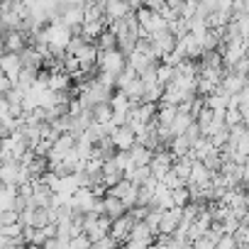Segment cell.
Returning <instances> with one entry per match:
<instances>
[{
    "mask_svg": "<svg viewBox=\"0 0 249 249\" xmlns=\"http://www.w3.org/2000/svg\"><path fill=\"white\" fill-rule=\"evenodd\" d=\"M237 103H239V107H242V110H249V86L237 95Z\"/></svg>",
    "mask_w": 249,
    "mask_h": 249,
    "instance_id": "d6a6232c",
    "label": "cell"
},
{
    "mask_svg": "<svg viewBox=\"0 0 249 249\" xmlns=\"http://www.w3.org/2000/svg\"><path fill=\"white\" fill-rule=\"evenodd\" d=\"M0 66H3V76L13 78L15 83L20 81V73H22V69H25V64H22V56H20V54H5V56H3V61H0Z\"/></svg>",
    "mask_w": 249,
    "mask_h": 249,
    "instance_id": "4fadbf2b",
    "label": "cell"
},
{
    "mask_svg": "<svg viewBox=\"0 0 249 249\" xmlns=\"http://www.w3.org/2000/svg\"><path fill=\"white\" fill-rule=\"evenodd\" d=\"M239 249H249V244H239Z\"/></svg>",
    "mask_w": 249,
    "mask_h": 249,
    "instance_id": "d590c367",
    "label": "cell"
},
{
    "mask_svg": "<svg viewBox=\"0 0 249 249\" xmlns=\"http://www.w3.org/2000/svg\"><path fill=\"white\" fill-rule=\"evenodd\" d=\"M107 193L115 196V198H120L124 205H127V210H132V208L140 205V186L132 183V181H127V178L120 181V183L112 186V188H107Z\"/></svg>",
    "mask_w": 249,
    "mask_h": 249,
    "instance_id": "3957f363",
    "label": "cell"
},
{
    "mask_svg": "<svg viewBox=\"0 0 249 249\" xmlns=\"http://www.w3.org/2000/svg\"><path fill=\"white\" fill-rule=\"evenodd\" d=\"M127 54L122 49H110V52H100V59H98V71L105 73V76H112V78H120V73L127 69Z\"/></svg>",
    "mask_w": 249,
    "mask_h": 249,
    "instance_id": "6da1fadb",
    "label": "cell"
},
{
    "mask_svg": "<svg viewBox=\"0 0 249 249\" xmlns=\"http://www.w3.org/2000/svg\"><path fill=\"white\" fill-rule=\"evenodd\" d=\"M171 198H174V205L183 208V205H188V203H191V188H188V186L174 188V191H171Z\"/></svg>",
    "mask_w": 249,
    "mask_h": 249,
    "instance_id": "d4e9b609",
    "label": "cell"
},
{
    "mask_svg": "<svg viewBox=\"0 0 249 249\" xmlns=\"http://www.w3.org/2000/svg\"><path fill=\"white\" fill-rule=\"evenodd\" d=\"M83 222H86V234L90 237V242H100L105 237H110V230H112V220L107 215H100V213H86L83 215Z\"/></svg>",
    "mask_w": 249,
    "mask_h": 249,
    "instance_id": "7a4b0ae2",
    "label": "cell"
},
{
    "mask_svg": "<svg viewBox=\"0 0 249 249\" xmlns=\"http://www.w3.org/2000/svg\"><path fill=\"white\" fill-rule=\"evenodd\" d=\"M93 117H95V122H100V124H107V130H112L115 127V107L110 105V103H100V105H95L93 107Z\"/></svg>",
    "mask_w": 249,
    "mask_h": 249,
    "instance_id": "d6986e66",
    "label": "cell"
},
{
    "mask_svg": "<svg viewBox=\"0 0 249 249\" xmlns=\"http://www.w3.org/2000/svg\"><path fill=\"white\" fill-rule=\"evenodd\" d=\"M25 222H18V225H8V227H0V237H5V239H20L25 237Z\"/></svg>",
    "mask_w": 249,
    "mask_h": 249,
    "instance_id": "cb8c5ba5",
    "label": "cell"
},
{
    "mask_svg": "<svg viewBox=\"0 0 249 249\" xmlns=\"http://www.w3.org/2000/svg\"><path fill=\"white\" fill-rule=\"evenodd\" d=\"M169 149H171V154H174L176 159H181V157H188V154L193 152V144L188 142V137H186V135H176V137H174V142L169 144Z\"/></svg>",
    "mask_w": 249,
    "mask_h": 249,
    "instance_id": "44dd1931",
    "label": "cell"
},
{
    "mask_svg": "<svg viewBox=\"0 0 249 249\" xmlns=\"http://www.w3.org/2000/svg\"><path fill=\"white\" fill-rule=\"evenodd\" d=\"M69 203L78 210V213H93L95 208H98V203H100V196H95V191L93 188H78L71 198H69Z\"/></svg>",
    "mask_w": 249,
    "mask_h": 249,
    "instance_id": "5b68a950",
    "label": "cell"
},
{
    "mask_svg": "<svg viewBox=\"0 0 249 249\" xmlns=\"http://www.w3.org/2000/svg\"><path fill=\"white\" fill-rule=\"evenodd\" d=\"M181 217H183V208H169L164 210L161 217V234H176V230L181 227Z\"/></svg>",
    "mask_w": 249,
    "mask_h": 249,
    "instance_id": "5bb4252c",
    "label": "cell"
},
{
    "mask_svg": "<svg viewBox=\"0 0 249 249\" xmlns=\"http://www.w3.org/2000/svg\"><path fill=\"white\" fill-rule=\"evenodd\" d=\"M193 164H196V159L188 154V157H181V159H176L174 161V171L188 183V178H191V171H193Z\"/></svg>",
    "mask_w": 249,
    "mask_h": 249,
    "instance_id": "603a6c76",
    "label": "cell"
},
{
    "mask_svg": "<svg viewBox=\"0 0 249 249\" xmlns=\"http://www.w3.org/2000/svg\"><path fill=\"white\" fill-rule=\"evenodd\" d=\"M130 159H132V166H152V159H154V149L144 147V144H135L130 149Z\"/></svg>",
    "mask_w": 249,
    "mask_h": 249,
    "instance_id": "ac0fdd59",
    "label": "cell"
},
{
    "mask_svg": "<svg viewBox=\"0 0 249 249\" xmlns=\"http://www.w3.org/2000/svg\"><path fill=\"white\" fill-rule=\"evenodd\" d=\"M174 161H176V157L171 154V149H157L154 152V159H152V174L161 181L174 169Z\"/></svg>",
    "mask_w": 249,
    "mask_h": 249,
    "instance_id": "ba28073f",
    "label": "cell"
},
{
    "mask_svg": "<svg viewBox=\"0 0 249 249\" xmlns=\"http://www.w3.org/2000/svg\"><path fill=\"white\" fill-rule=\"evenodd\" d=\"M22 49H27V35H25V30L5 32V54H20Z\"/></svg>",
    "mask_w": 249,
    "mask_h": 249,
    "instance_id": "2e32d148",
    "label": "cell"
},
{
    "mask_svg": "<svg viewBox=\"0 0 249 249\" xmlns=\"http://www.w3.org/2000/svg\"><path fill=\"white\" fill-rule=\"evenodd\" d=\"M18 198H20V186L3 183V191H0V208H3V210H13Z\"/></svg>",
    "mask_w": 249,
    "mask_h": 249,
    "instance_id": "ffe728a7",
    "label": "cell"
},
{
    "mask_svg": "<svg viewBox=\"0 0 249 249\" xmlns=\"http://www.w3.org/2000/svg\"><path fill=\"white\" fill-rule=\"evenodd\" d=\"M117 239H112V237H105V239H100V242H93V247L90 249H117Z\"/></svg>",
    "mask_w": 249,
    "mask_h": 249,
    "instance_id": "4dcf8cb0",
    "label": "cell"
},
{
    "mask_svg": "<svg viewBox=\"0 0 249 249\" xmlns=\"http://www.w3.org/2000/svg\"><path fill=\"white\" fill-rule=\"evenodd\" d=\"M217 249H239V242L234 234H222L217 242Z\"/></svg>",
    "mask_w": 249,
    "mask_h": 249,
    "instance_id": "f1b7e54d",
    "label": "cell"
},
{
    "mask_svg": "<svg viewBox=\"0 0 249 249\" xmlns=\"http://www.w3.org/2000/svg\"><path fill=\"white\" fill-rule=\"evenodd\" d=\"M103 208H105V215H107L110 220H117V217H122V215H127V213H130L127 205H124L120 198L110 196V193L103 198Z\"/></svg>",
    "mask_w": 249,
    "mask_h": 249,
    "instance_id": "e0dca14e",
    "label": "cell"
},
{
    "mask_svg": "<svg viewBox=\"0 0 249 249\" xmlns=\"http://www.w3.org/2000/svg\"><path fill=\"white\" fill-rule=\"evenodd\" d=\"M25 249H42V244H27Z\"/></svg>",
    "mask_w": 249,
    "mask_h": 249,
    "instance_id": "e575fe53",
    "label": "cell"
},
{
    "mask_svg": "<svg viewBox=\"0 0 249 249\" xmlns=\"http://www.w3.org/2000/svg\"><path fill=\"white\" fill-rule=\"evenodd\" d=\"M193 247H196V249H217V242H215V239H210V237L205 234V237L196 239V242H193Z\"/></svg>",
    "mask_w": 249,
    "mask_h": 249,
    "instance_id": "1f68e13d",
    "label": "cell"
},
{
    "mask_svg": "<svg viewBox=\"0 0 249 249\" xmlns=\"http://www.w3.org/2000/svg\"><path fill=\"white\" fill-rule=\"evenodd\" d=\"M135 10L130 8L127 0H105V18L107 22H117V20H124L127 15H132Z\"/></svg>",
    "mask_w": 249,
    "mask_h": 249,
    "instance_id": "9c48e42d",
    "label": "cell"
},
{
    "mask_svg": "<svg viewBox=\"0 0 249 249\" xmlns=\"http://www.w3.org/2000/svg\"><path fill=\"white\" fill-rule=\"evenodd\" d=\"M22 222L25 225H30V227H47L49 222H52V215H49V208H27L25 213H22Z\"/></svg>",
    "mask_w": 249,
    "mask_h": 249,
    "instance_id": "30bf717a",
    "label": "cell"
},
{
    "mask_svg": "<svg viewBox=\"0 0 249 249\" xmlns=\"http://www.w3.org/2000/svg\"><path fill=\"white\" fill-rule=\"evenodd\" d=\"M213 215H210V210L205 208L200 215H198V220L191 225V230H188V239L191 242H196V239H200V237H205L208 232H210V227H213Z\"/></svg>",
    "mask_w": 249,
    "mask_h": 249,
    "instance_id": "7c38bea8",
    "label": "cell"
},
{
    "mask_svg": "<svg viewBox=\"0 0 249 249\" xmlns=\"http://www.w3.org/2000/svg\"><path fill=\"white\" fill-rule=\"evenodd\" d=\"M135 217H132V213H127V215H122V217H117V220H112V230H110V237L112 239H117L120 244H124L130 237H132V230H135Z\"/></svg>",
    "mask_w": 249,
    "mask_h": 249,
    "instance_id": "52a82bcc",
    "label": "cell"
},
{
    "mask_svg": "<svg viewBox=\"0 0 249 249\" xmlns=\"http://www.w3.org/2000/svg\"><path fill=\"white\" fill-rule=\"evenodd\" d=\"M193 122H196V117H193L188 110H181V107H178V115H176V120H174V124H171V130H174V135H183Z\"/></svg>",
    "mask_w": 249,
    "mask_h": 249,
    "instance_id": "7402d4cb",
    "label": "cell"
},
{
    "mask_svg": "<svg viewBox=\"0 0 249 249\" xmlns=\"http://www.w3.org/2000/svg\"><path fill=\"white\" fill-rule=\"evenodd\" d=\"M90 247H93V242H90L88 234L73 237V239H69V244H66V249H90Z\"/></svg>",
    "mask_w": 249,
    "mask_h": 249,
    "instance_id": "83f0119b",
    "label": "cell"
},
{
    "mask_svg": "<svg viewBox=\"0 0 249 249\" xmlns=\"http://www.w3.org/2000/svg\"><path fill=\"white\" fill-rule=\"evenodd\" d=\"M210 183H213V171H210L203 161L196 159L193 171H191V178H188V186H191V188H198V186H210Z\"/></svg>",
    "mask_w": 249,
    "mask_h": 249,
    "instance_id": "9a60e30c",
    "label": "cell"
},
{
    "mask_svg": "<svg viewBox=\"0 0 249 249\" xmlns=\"http://www.w3.org/2000/svg\"><path fill=\"white\" fill-rule=\"evenodd\" d=\"M127 3H130V8H132V10H140V8H144V5H147V0H127Z\"/></svg>",
    "mask_w": 249,
    "mask_h": 249,
    "instance_id": "836d02e7",
    "label": "cell"
},
{
    "mask_svg": "<svg viewBox=\"0 0 249 249\" xmlns=\"http://www.w3.org/2000/svg\"><path fill=\"white\" fill-rule=\"evenodd\" d=\"M247 86H249V76L237 73V71H227L225 78H222V83H220V90H222L225 95H230V98H237Z\"/></svg>",
    "mask_w": 249,
    "mask_h": 249,
    "instance_id": "8992f818",
    "label": "cell"
},
{
    "mask_svg": "<svg viewBox=\"0 0 249 249\" xmlns=\"http://www.w3.org/2000/svg\"><path fill=\"white\" fill-rule=\"evenodd\" d=\"M120 181H124V169L117 164V159L103 161V183H105L107 188H112V186H117Z\"/></svg>",
    "mask_w": 249,
    "mask_h": 249,
    "instance_id": "8fae6325",
    "label": "cell"
},
{
    "mask_svg": "<svg viewBox=\"0 0 249 249\" xmlns=\"http://www.w3.org/2000/svg\"><path fill=\"white\" fill-rule=\"evenodd\" d=\"M110 140H112V144L117 147V152H130V149L140 142L137 132L130 127V124H117V127H112V130H110Z\"/></svg>",
    "mask_w": 249,
    "mask_h": 249,
    "instance_id": "277c9868",
    "label": "cell"
},
{
    "mask_svg": "<svg viewBox=\"0 0 249 249\" xmlns=\"http://www.w3.org/2000/svg\"><path fill=\"white\" fill-rule=\"evenodd\" d=\"M161 183H164L166 188H171V191H174V188H181V186H188V183H186V181H183V178H181V176L174 171V169H171V171H169V174L161 178Z\"/></svg>",
    "mask_w": 249,
    "mask_h": 249,
    "instance_id": "4316f807",
    "label": "cell"
},
{
    "mask_svg": "<svg viewBox=\"0 0 249 249\" xmlns=\"http://www.w3.org/2000/svg\"><path fill=\"white\" fill-rule=\"evenodd\" d=\"M66 244H69V239H64V237H52V239H47V242L42 244V249H66Z\"/></svg>",
    "mask_w": 249,
    "mask_h": 249,
    "instance_id": "f546056e",
    "label": "cell"
},
{
    "mask_svg": "<svg viewBox=\"0 0 249 249\" xmlns=\"http://www.w3.org/2000/svg\"><path fill=\"white\" fill-rule=\"evenodd\" d=\"M18 222H22V215L18 210H3V213H0V227L18 225Z\"/></svg>",
    "mask_w": 249,
    "mask_h": 249,
    "instance_id": "484cf974",
    "label": "cell"
}]
</instances>
